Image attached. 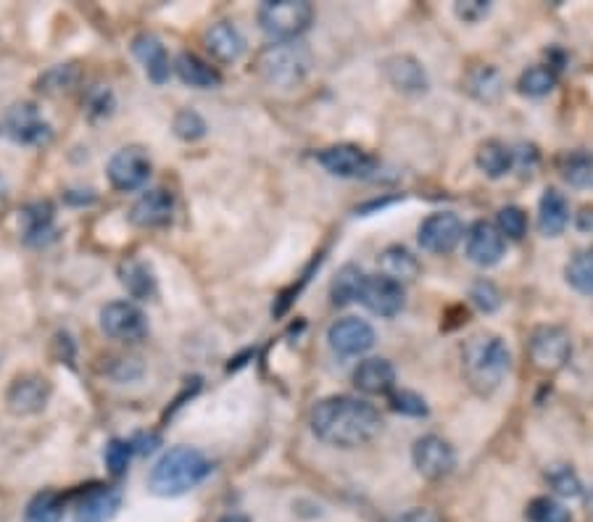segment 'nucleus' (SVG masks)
<instances>
[{
    "instance_id": "nucleus-1",
    "label": "nucleus",
    "mask_w": 593,
    "mask_h": 522,
    "mask_svg": "<svg viewBox=\"0 0 593 522\" xmlns=\"http://www.w3.org/2000/svg\"><path fill=\"white\" fill-rule=\"evenodd\" d=\"M311 430L319 441L335 449H359L375 441L383 417L375 406L356 396H327L311 409Z\"/></svg>"
},
{
    "instance_id": "nucleus-2",
    "label": "nucleus",
    "mask_w": 593,
    "mask_h": 522,
    "mask_svg": "<svg viewBox=\"0 0 593 522\" xmlns=\"http://www.w3.org/2000/svg\"><path fill=\"white\" fill-rule=\"evenodd\" d=\"M512 370V354L504 338L496 333H475L462 348V372L470 388L480 396H491Z\"/></svg>"
},
{
    "instance_id": "nucleus-3",
    "label": "nucleus",
    "mask_w": 593,
    "mask_h": 522,
    "mask_svg": "<svg viewBox=\"0 0 593 522\" xmlns=\"http://www.w3.org/2000/svg\"><path fill=\"white\" fill-rule=\"evenodd\" d=\"M211 475V462L198 449L190 446H174L159 462L153 464L148 475V488L156 496H182L201 486Z\"/></svg>"
},
{
    "instance_id": "nucleus-4",
    "label": "nucleus",
    "mask_w": 593,
    "mask_h": 522,
    "mask_svg": "<svg viewBox=\"0 0 593 522\" xmlns=\"http://www.w3.org/2000/svg\"><path fill=\"white\" fill-rule=\"evenodd\" d=\"M309 66V51H306V45L296 43V40L267 45L256 58V72L261 80L272 87H283V90L301 85L309 74Z\"/></svg>"
},
{
    "instance_id": "nucleus-5",
    "label": "nucleus",
    "mask_w": 593,
    "mask_h": 522,
    "mask_svg": "<svg viewBox=\"0 0 593 522\" xmlns=\"http://www.w3.org/2000/svg\"><path fill=\"white\" fill-rule=\"evenodd\" d=\"M314 8L306 0H269L259 8V24L264 35L275 43H293L309 29Z\"/></svg>"
},
{
    "instance_id": "nucleus-6",
    "label": "nucleus",
    "mask_w": 593,
    "mask_h": 522,
    "mask_svg": "<svg viewBox=\"0 0 593 522\" xmlns=\"http://www.w3.org/2000/svg\"><path fill=\"white\" fill-rule=\"evenodd\" d=\"M572 356L570 333L559 325H541L530 335V359L538 370L557 372L562 370Z\"/></svg>"
},
{
    "instance_id": "nucleus-7",
    "label": "nucleus",
    "mask_w": 593,
    "mask_h": 522,
    "mask_svg": "<svg viewBox=\"0 0 593 522\" xmlns=\"http://www.w3.org/2000/svg\"><path fill=\"white\" fill-rule=\"evenodd\" d=\"M151 156L140 148V145H127L122 151L111 156L106 174H109L111 188L119 193H132V190L143 188L148 177H151Z\"/></svg>"
},
{
    "instance_id": "nucleus-8",
    "label": "nucleus",
    "mask_w": 593,
    "mask_h": 522,
    "mask_svg": "<svg viewBox=\"0 0 593 522\" xmlns=\"http://www.w3.org/2000/svg\"><path fill=\"white\" fill-rule=\"evenodd\" d=\"M53 393V385L48 377L37 375V372H24L8 385L6 406L14 417H32L40 414L48 406Z\"/></svg>"
},
{
    "instance_id": "nucleus-9",
    "label": "nucleus",
    "mask_w": 593,
    "mask_h": 522,
    "mask_svg": "<svg viewBox=\"0 0 593 522\" xmlns=\"http://www.w3.org/2000/svg\"><path fill=\"white\" fill-rule=\"evenodd\" d=\"M101 327L109 338L124 343H138L148 335V319H145L143 309L132 301H111L103 306Z\"/></svg>"
},
{
    "instance_id": "nucleus-10",
    "label": "nucleus",
    "mask_w": 593,
    "mask_h": 522,
    "mask_svg": "<svg viewBox=\"0 0 593 522\" xmlns=\"http://www.w3.org/2000/svg\"><path fill=\"white\" fill-rule=\"evenodd\" d=\"M3 132L19 145H43L53 138L51 124L45 122L35 103H14L6 111Z\"/></svg>"
},
{
    "instance_id": "nucleus-11",
    "label": "nucleus",
    "mask_w": 593,
    "mask_h": 522,
    "mask_svg": "<svg viewBox=\"0 0 593 522\" xmlns=\"http://www.w3.org/2000/svg\"><path fill=\"white\" fill-rule=\"evenodd\" d=\"M414 467L422 478L427 480H441L451 475L456 467V451L446 438L441 435H422L412 446Z\"/></svg>"
},
{
    "instance_id": "nucleus-12",
    "label": "nucleus",
    "mask_w": 593,
    "mask_h": 522,
    "mask_svg": "<svg viewBox=\"0 0 593 522\" xmlns=\"http://www.w3.org/2000/svg\"><path fill=\"white\" fill-rule=\"evenodd\" d=\"M464 235V225L462 219L456 217L454 211H435L430 217L425 219L420 225V246L425 248L427 254H451L456 246H459V240Z\"/></svg>"
},
{
    "instance_id": "nucleus-13",
    "label": "nucleus",
    "mask_w": 593,
    "mask_h": 522,
    "mask_svg": "<svg viewBox=\"0 0 593 522\" xmlns=\"http://www.w3.org/2000/svg\"><path fill=\"white\" fill-rule=\"evenodd\" d=\"M319 164L335 177H343V180H364L375 172V159L364 148L351 143L325 148L319 153Z\"/></svg>"
},
{
    "instance_id": "nucleus-14",
    "label": "nucleus",
    "mask_w": 593,
    "mask_h": 522,
    "mask_svg": "<svg viewBox=\"0 0 593 522\" xmlns=\"http://www.w3.org/2000/svg\"><path fill=\"white\" fill-rule=\"evenodd\" d=\"M375 330L359 317H343L330 325L327 343L338 356H362L375 346Z\"/></svg>"
},
{
    "instance_id": "nucleus-15",
    "label": "nucleus",
    "mask_w": 593,
    "mask_h": 522,
    "mask_svg": "<svg viewBox=\"0 0 593 522\" xmlns=\"http://www.w3.org/2000/svg\"><path fill=\"white\" fill-rule=\"evenodd\" d=\"M507 251V240L491 222H475L467 232V259L478 267H496Z\"/></svg>"
},
{
    "instance_id": "nucleus-16",
    "label": "nucleus",
    "mask_w": 593,
    "mask_h": 522,
    "mask_svg": "<svg viewBox=\"0 0 593 522\" xmlns=\"http://www.w3.org/2000/svg\"><path fill=\"white\" fill-rule=\"evenodd\" d=\"M359 301H362L369 312L375 314V317L391 319L404 309V301H406L404 285L393 283V280H388V277L383 275L367 277V283H364L362 298H359Z\"/></svg>"
},
{
    "instance_id": "nucleus-17",
    "label": "nucleus",
    "mask_w": 593,
    "mask_h": 522,
    "mask_svg": "<svg viewBox=\"0 0 593 522\" xmlns=\"http://www.w3.org/2000/svg\"><path fill=\"white\" fill-rule=\"evenodd\" d=\"M174 217V198L169 190H148L138 201L132 203L130 222L143 230H156V227H167Z\"/></svg>"
},
{
    "instance_id": "nucleus-18",
    "label": "nucleus",
    "mask_w": 593,
    "mask_h": 522,
    "mask_svg": "<svg viewBox=\"0 0 593 522\" xmlns=\"http://www.w3.org/2000/svg\"><path fill=\"white\" fill-rule=\"evenodd\" d=\"M203 45L217 64H235L246 53V37L232 22L211 24L203 35Z\"/></svg>"
},
{
    "instance_id": "nucleus-19",
    "label": "nucleus",
    "mask_w": 593,
    "mask_h": 522,
    "mask_svg": "<svg viewBox=\"0 0 593 522\" xmlns=\"http://www.w3.org/2000/svg\"><path fill=\"white\" fill-rule=\"evenodd\" d=\"M22 238L27 246H45L56 238V209L51 201H35L24 206L22 217Z\"/></svg>"
},
{
    "instance_id": "nucleus-20",
    "label": "nucleus",
    "mask_w": 593,
    "mask_h": 522,
    "mask_svg": "<svg viewBox=\"0 0 593 522\" xmlns=\"http://www.w3.org/2000/svg\"><path fill=\"white\" fill-rule=\"evenodd\" d=\"M385 77H388V82L396 87L398 93L404 95H420L430 87L425 66L414 56H409V53L388 58V61H385Z\"/></svg>"
},
{
    "instance_id": "nucleus-21",
    "label": "nucleus",
    "mask_w": 593,
    "mask_h": 522,
    "mask_svg": "<svg viewBox=\"0 0 593 522\" xmlns=\"http://www.w3.org/2000/svg\"><path fill=\"white\" fill-rule=\"evenodd\" d=\"M132 53L143 64L145 74L153 85H164L169 80V72H172V64H169L167 48L161 43L159 37L151 35V32H143L132 40Z\"/></svg>"
},
{
    "instance_id": "nucleus-22",
    "label": "nucleus",
    "mask_w": 593,
    "mask_h": 522,
    "mask_svg": "<svg viewBox=\"0 0 593 522\" xmlns=\"http://www.w3.org/2000/svg\"><path fill=\"white\" fill-rule=\"evenodd\" d=\"M354 385L362 393H369V396H383V393H391L393 385H396V370L388 359H364L359 367L354 370Z\"/></svg>"
},
{
    "instance_id": "nucleus-23",
    "label": "nucleus",
    "mask_w": 593,
    "mask_h": 522,
    "mask_svg": "<svg viewBox=\"0 0 593 522\" xmlns=\"http://www.w3.org/2000/svg\"><path fill=\"white\" fill-rule=\"evenodd\" d=\"M122 507V493L114 488H90L77 504V522H109Z\"/></svg>"
},
{
    "instance_id": "nucleus-24",
    "label": "nucleus",
    "mask_w": 593,
    "mask_h": 522,
    "mask_svg": "<svg viewBox=\"0 0 593 522\" xmlns=\"http://www.w3.org/2000/svg\"><path fill=\"white\" fill-rule=\"evenodd\" d=\"M174 72L180 77L185 85L196 87V90H214V87L222 85V74L209 64V61H203L201 56L196 53H180V56L174 58Z\"/></svg>"
},
{
    "instance_id": "nucleus-25",
    "label": "nucleus",
    "mask_w": 593,
    "mask_h": 522,
    "mask_svg": "<svg viewBox=\"0 0 593 522\" xmlns=\"http://www.w3.org/2000/svg\"><path fill=\"white\" fill-rule=\"evenodd\" d=\"M570 222V203L559 193L557 188H546L538 203V227L546 238H557L562 235Z\"/></svg>"
},
{
    "instance_id": "nucleus-26",
    "label": "nucleus",
    "mask_w": 593,
    "mask_h": 522,
    "mask_svg": "<svg viewBox=\"0 0 593 522\" xmlns=\"http://www.w3.org/2000/svg\"><path fill=\"white\" fill-rule=\"evenodd\" d=\"M380 275L388 277V280H393V283L404 285V283H412V280H417L420 277V261H417V256L409 251V248L404 246H388L380 254Z\"/></svg>"
},
{
    "instance_id": "nucleus-27",
    "label": "nucleus",
    "mask_w": 593,
    "mask_h": 522,
    "mask_svg": "<svg viewBox=\"0 0 593 522\" xmlns=\"http://www.w3.org/2000/svg\"><path fill=\"white\" fill-rule=\"evenodd\" d=\"M464 90L480 103H496L504 95V77L496 66H475L464 77Z\"/></svg>"
},
{
    "instance_id": "nucleus-28",
    "label": "nucleus",
    "mask_w": 593,
    "mask_h": 522,
    "mask_svg": "<svg viewBox=\"0 0 593 522\" xmlns=\"http://www.w3.org/2000/svg\"><path fill=\"white\" fill-rule=\"evenodd\" d=\"M119 280L132 298H151L156 293V275L145 259H127L119 264Z\"/></svg>"
},
{
    "instance_id": "nucleus-29",
    "label": "nucleus",
    "mask_w": 593,
    "mask_h": 522,
    "mask_svg": "<svg viewBox=\"0 0 593 522\" xmlns=\"http://www.w3.org/2000/svg\"><path fill=\"white\" fill-rule=\"evenodd\" d=\"M364 283H367V275H364L362 267L356 264H346V267L338 269V275L333 277L330 283V298H333V306H348L362 298Z\"/></svg>"
},
{
    "instance_id": "nucleus-30",
    "label": "nucleus",
    "mask_w": 593,
    "mask_h": 522,
    "mask_svg": "<svg viewBox=\"0 0 593 522\" xmlns=\"http://www.w3.org/2000/svg\"><path fill=\"white\" fill-rule=\"evenodd\" d=\"M559 174L570 188L593 190V151H572L559 159Z\"/></svg>"
},
{
    "instance_id": "nucleus-31",
    "label": "nucleus",
    "mask_w": 593,
    "mask_h": 522,
    "mask_svg": "<svg viewBox=\"0 0 593 522\" xmlns=\"http://www.w3.org/2000/svg\"><path fill=\"white\" fill-rule=\"evenodd\" d=\"M478 167L491 180H499L514 167L512 148L501 143V140H485L478 148Z\"/></svg>"
},
{
    "instance_id": "nucleus-32",
    "label": "nucleus",
    "mask_w": 593,
    "mask_h": 522,
    "mask_svg": "<svg viewBox=\"0 0 593 522\" xmlns=\"http://www.w3.org/2000/svg\"><path fill=\"white\" fill-rule=\"evenodd\" d=\"M80 77H82L80 66H74V64L51 66L48 72L40 74V80L35 82V90L37 93L48 95V98H58V95L74 90L77 82H80Z\"/></svg>"
},
{
    "instance_id": "nucleus-33",
    "label": "nucleus",
    "mask_w": 593,
    "mask_h": 522,
    "mask_svg": "<svg viewBox=\"0 0 593 522\" xmlns=\"http://www.w3.org/2000/svg\"><path fill=\"white\" fill-rule=\"evenodd\" d=\"M565 277L578 293L593 296V243L588 248H580L578 254L567 261Z\"/></svg>"
},
{
    "instance_id": "nucleus-34",
    "label": "nucleus",
    "mask_w": 593,
    "mask_h": 522,
    "mask_svg": "<svg viewBox=\"0 0 593 522\" xmlns=\"http://www.w3.org/2000/svg\"><path fill=\"white\" fill-rule=\"evenodd\" d=\"M64 496L56 491L37 493L35 499L27 504L24 522H61L64 517Z\"/></svg>"
},
{
    "instance_id": "nucleus-35",
    "label": "nucleus",
    "mask_w": 593,
    "mask_h": 522,
    "mask_svg": "<svg viewBox=\"0 0 593 522\" xmlns=\"http://www.w3.org/2000/svg\"><path fill=\"white\" fill-rule=\"evenodd\" d=\"M557 87V72L551 66H530L520 74L517 90L528 98H543Z\"/></svg>"
},
{
    "instance_id": "nucleus-36",
    "label": "nucleus",
    "mask_w": 593,
    "mask_h": 522,
    "mask_svg": "<svg viewBox=\"0 0 593 522\" xmlns=\"http://www.w3.org/2000/svg\"><path fill=\"white\" fill-rule=\"evenodd\" d=\"M525 517L528 522H572V512L559 504L557 499H549V496H538L528 504L525 509Z\"/></svg>"
},
{
    "instance_id": "nucleus-37",
    "label": "nucleus",
    "mask_w": 593,
    "mask_h": 522,
    "mask_svg": "<svg viewBox=\"0 0 593 522\" xmlns=\"http://www.w3.org/2000/svg\"><path fill=\"white\" fill-rule=\"evenodd\" d=\"M172 127L174 135L180 140H185V143H196V140H201L203 135H206V130H209L206 122H203V116L193 109H185L174 116Z\"/></svg>"
},
{
    "instance_id": "nucleus-38",
    "label": "nucleus",
    "mask_w": 593,
    "mask_h": 522,
    "mask_svg": "<svg viewBox=\"0 0 593 522\" xmlns=\"http://www.w3.org/2000/svg\"><path fill=\"white\" fill-rule=\"evenodd\" d=\"M135 454V446L132 441H122V438H114L109 441L106 451H103V459H106V467L114 478H122L127 467H130V459Z\"/></svg>"
},
{
    "instance_id": "nucleus-39",
    "label": "nucleus",
    "mask_w": 593,
    "mask_h": 522,
    "mask_svg": "<svg viewBox=\"0 0 593 522\" xmlns=\"http://www.w3.org/2000/svg\"><path fill=\"white\" fill-rule=\"evenodd\" d=\"M546 480H549L551 488H554L559 496H567V499H578L580 493H583V483H580V478L570 470V467H565V464L551 467V470L546 472Z\"/></svg>"
},
{
    "instance_id": "nucleus-40",
    "label": "nucleus",
    "mask_w": 593,
    "mask_h": 522,
    "mask_svg": "<svg viewBox=\"0 0 593 522\" xmlns=\"http://www.w3.org/2000/svg\"><path fill=\"white\" fill-rule=\"evenodd\" d=\"M499 232L509 240H522L528 232V217L520 206H504L499 211Z\"/></svg>"
},
{
    "instance_id": "nucleus-41",
    "label": "nucleus",
    "mask_w": 593,
    "mask_h": 522,
    "mask_svg": "<svg viewBox=\"0 0 593 522\" xmlns=\"http://www.w3.org/2000/svg\"><path fill=\"white\" fill-rule=\"evenodd\" d=\"M470 298H472V304L478 306L480 312H485V314L496 312V309L501 306L499 288H496L493 283H488V280H480V283L472 285Z\"/></svg>"
},
{
    "instance_id": "nucleus-42",
    "label": "nucleus",
    "mask_w": 593,
    "mask_h": 522,
    "mask_svg": "<svg viewBox=\"0 0 593 522\" xmlns=\"http://www.w3.org/2000/svg\"><path fill=\"white\" fill-rule=\"evenodd\" d=\"M391 409L398 414H406V417H425L427 414L425 399L412 391L391 393Z\"/></svg>"
},
{
    "instance_id": "nucleus-43",
    "label": "nucleus",
    "mask_w": 593,
    "mask_h": 522,
    "mask_svg": "<svg viewBox=\"0 0 593 522\" xmlns=\"http://www.w3.org/2000/svg\"><path fill=\"white\" fill-rule=\"evenodd\" d=\"M454 11L464 24H478L480 19L491 14V3L488 0H462V3H456Z\"/></svg>"
},
{
    "instance_id": "nucleus-44",
    "label": "nucleus",
    "mask_w": 593,
    "mask_h": 522,
    "mask_svg": "<svg viewBox=\"0 0 593 522\" xmlns=\"http://www.w3.org/2000/svg\"><path fill=\"white\" fill-rule=\"evenodd\" d=\"M114 111V95L109 87H95L87 98V114L90 116H109Z\"/></svg>"
},
{
    "instance_id": "nucleus-45",
    "label": "nucleus",
    "mask_w": 593,
    "mask_h": 522,
    "mask_svg": "<svg viewBox=\"0 0 593 522\" xmlns=\"http://www.w3.org/2000/svg\"><path fill=\"white\" fill-rule=\"evenodd\" d=\"M396 522H443L441 517L435 515L433 509H409L401 517H396Z\"/></svg>"
},
{
    "instance_id": "nucleus-46",
    "label": "nucleus",
    "mask_w": 593,
    "mask_h": 522,
    "mask_svg": "<svg viewBox=\"0 0 593 522\" xmlns=\"http://www.w3.org/2000/svg\"><path fill=\"white\" fill-rule=\"evenodd\" d=\"M219 522H251V520H248L246 515H227V517H222Z\"/></svg>"
},
{
    "instance_id": "nucleus-47",
    "label": "nucleus",
    "mask_w": 593,
    "mask_h": 522,
    "mask_svg": "<svg viewBox=\"0 0 593 522\" xmlns=\"http://www.w3.org/2000/svg\"><path fill=\"white\" fill-rule=\"evenodd\" d=\"M3 201H6V188H3V182H0V209H3Z\"/></svg>"
}]
</instances>
